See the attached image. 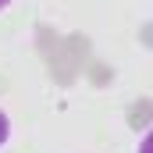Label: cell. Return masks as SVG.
<instances>
[{
  "label": "cell",
  "mask_w": 153,
  "mask_h": 153,
  "mask_svg": "<svg viewBox=\"0 0 153 153\" xmlns=\"http://www.w3.org/2000/svg\"><path fill=\"white\" fill-rule=\"evenodd\" d=\"M7 139H11V121H7V114H4V111H0V146H4Z\"/></svg>",
  "instance_id": "cell-1"
},
{
  "label": "cell",
  "mask_w": 153,
  "mask_h": 153,
  "mask_svg": "<svg viewBox=\"0 0 153 153\" xmlns=\"http://www.w3.org/2000/svg\"><path fill=\"white\" fill-rule=\"evenodd\" d=\"M7 7H11V0H0V11H7Z\"/></svg>",
  "instance_id": "cell-2"
}]
</instances>
